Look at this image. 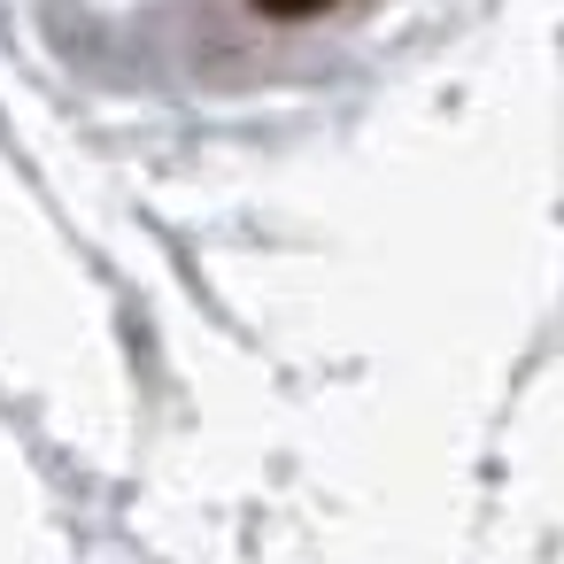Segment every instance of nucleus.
I'll return each instance as SVG.
<instances>
[{"mask_svg": "<svg viewBox=\"0 0 564 564\" xmlns=\"http://www.w3.org/2000/svg\"><path fill=\"white\" fill-rule=\"evenodd\" d=\"M263 17H279V24H302V17H325V9H340V0H256Z\"/></svg>", "mask_w": 564, "mask_h": 564, "instance_id": "1", "label": "nucleus"}]
</instances>
